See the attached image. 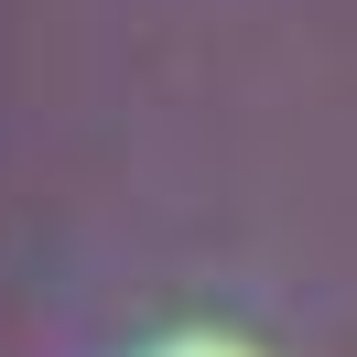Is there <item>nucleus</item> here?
Here are the masks:
<instances>
[{
  "instance_id": "obj_1",
  "label": "nucleus",
  "mask_w": 357,
  "mask_h": 357,
  "mask_svg": "<svg viewBox=\"0 0 357 357\" xmlns=\"http://www.w3.org/2000/svg\"><path fill=\"white\" fill-rule=\"evenodd\" d=\"M162 357H249V347H227V335H174Z\"/></svg>"
}]
</instances>
